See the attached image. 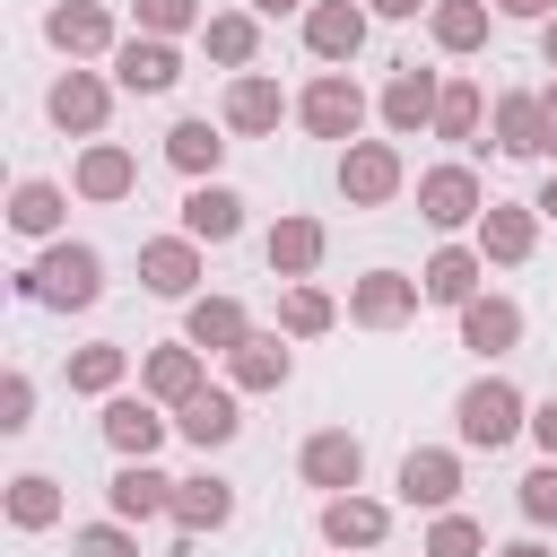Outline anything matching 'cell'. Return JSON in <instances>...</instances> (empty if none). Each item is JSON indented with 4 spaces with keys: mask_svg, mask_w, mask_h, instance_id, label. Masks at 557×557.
Wrapping results in <instances>:
<instances>
[{
    "mask_svg": "<svg viewBox=\"0 0 557 557\" xmlns=\"http://www.w3.org/2000/svg\"><path fill=\"white\" fill-rule=\"evenodd\" d=\"M17 296H35V305H96L104 296V252L96 244H52L35 270H17Z\"/></svg>",
    "mask_w": 557,
    "mask_h": 557,
    "instance_id": "obj_1",
    "label": "cell"
},
{
    "mask_svg": "<svg viewBox=\"0 0 557 557\" xmlns=\"http://www.w3.org/2000/svg\"><path fill=\"white\" fill-rule=\"evenodd\" d=\"M453 426H461V444H479V453H496V444H513L522 426H531V400L505 383V374H479L461 400H453Z\"/></svg>",
    "mask_w": 557,
    "mask_h": 557,
    "instance_id": "obj_2",
    "label": "cell"
},
{
    "mask_svg": "<svg viewBox=\"0 0 557 557\" xmlns=\"http://www.w3.org/2000/svg\"><path fill=\"white\" fill-rule=\"evenodd\" d=\"M296 122H305L313 139H339V148H348V139L366 131V87H357L348 70H322V78L296 96Z\"/></svg>",
    "mask_w": 557,
    "mask_h": 557,
    "instance_id": "obj_3",
    "label": "cell"
},
{
    "mask_svg": "<svg viewBox=\"0 0 557 557\" xmlns=\"http://www.w3.org/2000/svg\"><path fill=\"white\" fill-rule=\"evenodd\" d=\"M400 183H409V165H400L392 139H348V148H339V191H348L357 209H383Z\"/></svg>",
    "mask_w": 557,
    "mask_h": 557,
    "instance_id": "obj_4",
    "label": "cell"
},
{
    "mask_svg": "<svg viewBox=\"0 0 557 557\" xmlns=\"http://www.w3.org/2000/svg\"><path fill=\"white\" fill-rule=\"evenodd\" d=\"M479 209H487V191H479L470 165H426V174H418V218H426V226L453 235V226H470Z\"/></svg>",
    "mask_w": 557,
    "mask_h": 557,
    "instance_id": "obj_5",
    "label": "cell"
},
{
    "mask_svg": "<svg viewBox=\"0 0 557 557\" xmlns=\"http://www.w3.org/2000/svg\"><path fill=\"white\" fill-rule=\"evenodd\" d=\"M296 470L322 487V496H348L357 479H366V444L348 435V426H322V435H305V453H296Z\"/></svg>",
    "mask_w": 557,
    "mask_h": 557,
    "instance_id": "obj_6",
    "label": "cell"
},
{
    "mask_svg": "<svg viewBox=\"0 0 557 557\" xmlns=\"http://www.w3.org/2000/svg\"><path fill=\"white\" fill-rule=\"evenodd\" d=\"M113 78H122L131 96H165V87L183 78L174 35H131V44H113Z\"/></svg>",
    "mask_w": 557,
    "mask_h": 557,
    "instance_id": "obj_7",
    "label": "cell"
},
{
    "mask_svg": "<svg viewBox=\"0 0 557 557\" xmlns=\"http://www.w3.org/2000/svg\"><path fill=\"white\" fill-rule=\"evenodd\" d=\"M418 296H426L418 278H400V270H366V278L348 287V313H357L366 331H400V322L418 313Z\"/></svg>",
    "mask_w": 557,
    "mask_h": 557,
    "instance_id": "obj_8",
    "label": "cell"
},
{
    "mask_svg": "<svg viewBox=\"0 0 557 557\" xmlns=\"http://www.w3.org/2000/svg\"><path fill=\"white\" fill-rule=\"evenodd\" d=\"M104 104H113V87H104L96 70H61V78H52V96H44V113H52L61 131H78V139H96V131H104Z\"/></svg>",
    "mask_w": 557,
    "mask_h": 557,
    "instance_id": "obj_9",
    "label": "cell"
},
{
    "mask_svg": "<svg viewBox=\"0 0 557 557\" xmlns=\"http://www.w3.org/2000/svg\"><path fill=\"white\" fill-rule=\"evenodd\" d=\"M139 287H148V296H191V287H200V235H157V244H139Z\"/></svg>",
    "mask_w": 557,
    "mask_h": 557,
    "instance_id": "obj_10",
    "label": "cell"
},
{
    "mask_svg": "<svg viewBox=\"0 0 557 557\" xmlns=\"http://www.w3.org/2000/svg\"><path fill=\"white\" fill-rule=\"evenodd\" d=\"M357 44H366V9L357 0H313L305 9V52L313 61H357Z\"/></svg>",
    "mask_w": 557,
    "mask_h": 557,
    "instance_id": "obj_11",
    "label": "cell"
},
{
    "mask_svg": "<svg viewBox=\"0 0 557 557\" xmlns=\"http://www.w3.org/2000/svg\"><path fill=\"white\" fill-rule=\"evenodd\" d=\"M435 96H444L435 70H392V87H383V122H392V139L435 131Z\"/></svg>",
    "mask_w": 557,
    "mask_h": 557,
    "instance_id": "obj_12",
    "label": "cell"
},
{
    "mask_svg": "<svg viewBox=\"0 0 557 557\" xmlns=\"http://www.w3.org/2000/svg\"><path fill=\"white\" fill-rule=\"evenodd\" d=\"M78 200H131L139 191V157L122 148V139H87V157H78Z\"/></svg>",
    "mask_w": 557,
    "mask_h": 557,
    "instance_id": "obj_13",
    "label": "cell"
},
{
    "mask_svg": "<svg viewBox=\"0 0 557 557\" xmlns=\"http://www.w3.org/2000/svg\"><path fill=\"white\" fill-rule=\"evenodd\" d=\"M165 426H174V418H157V400H131V392L104 400V444H113L122 461H148V453L165 444Z\"/></svg>",
    "mask_w": 557,
    "mask_h": 557,
    "instance_id": "obj_14",
    "label": "cell"
},
{
    "mask_svg": "<svg viewBox=\"0 0 557 557\" xmlns=\"http://www.w3.org/2000/svg\"><path fill=\"white\" fill-rule=\"evenodd\" d=\"M400 496L426 505V513H453V496H461V461H453L444 444H418V453L400 461Z\"/></svg>",
    "mask_w": 557,
    "mask_h": 557,
    "instance_id": "obj_15",
    "label": "cell"
},
{
    "mask_svg": "<svg viewBox=\"0 0 557 557\" xmlns=\"http://www.w3.org/2000/svg\"><path fill=\"white\" fill-rule=\"evenodd\" d=\"M104 505H113L122 522H157V513H174V479L148 470V461H122V470L104 479Z\"/></svg>",
    "mask_w": 557,
    "mask_h": 557,
    "instance_id": "obj_16",
    "label": "cell"
},
{
    "mask_svg": "<svg viewBox=\"0 0 557 557\" xmlns=\"http://www.w3.org/2000/svg\"><path fill=\"white\" fill-rule=\"evenodd\" d=\"M44 35H52L70 61H96V52H113V17H104L96 0H61V9L44 17Z\"/></svg>",
    "mask_w": 557,
    "mask_h": 557,
    "instance_id": "obj_17",
    "label": "cell"
},
{
    "mask_svg": "<svg viewBox=\"0 0 557 557\" xmlns=\"http://www.w3.org/2000/svg\"><path fill=\"white\" fill-rule=\"evenodd\" d=\"M479 278H487V252H470V244H444V252L418 270V287H426L435 305H453V313L479 296Z\"/></svg>",
    "mask_w": 557,
    "mask_h": 557,
    "instance_id": "obj_18",
    "label": "cell"
},
{
    "mask_svg": "<svg viewBox=\"0 0 557 557\" xmlns=\"http://www.w3.org/2000/svg\"><path fill=\"white\" fill-rule=\"evenodd\" d=\"M513 339H522V305H513V296H470V305H461V348L505 357Z\"/></svg>",
    "mask_w": 557,
    "mask_h": 557,
    "instance_id": "obj_19",
    "label": "cell"
},
{
    "mask_svg": "<svg viewBox=\"0 0 557 557\" xmlns=\"http://www.w3.org/2000/svg\"><path fill=\"white\" fill-rule=\"evenodd\" d=\"M139 392H148V400H165V409H183V400L200 392V348H191V339H174V348H148V366H139Z\"/></svg>",
    "mask_w": 557,
    "mask_h": 557,
    "instance_id": "obj_20",
    "label": "cell"
},
{
    "mask_svg": "<svg viewBox=\"0 0 557 557\" xmlns=\"http://www.w3.org/2000/svg\"><path fill=\"white\" fill-rule=\"evenodd\" d=\"M383 531H392V513H383L374 496H357V487H348V496H322V540H331V548H374Z\"/></svg>",
    "mask_w": 557,
    "mask_h": 557,
    "instance_id": "obj_21",
    "label": "cell"
},
{
    "mask_svg": "<svg viewBox=\"0 0 557 557\" xmlns=\"http://www.w3.org/2000/svg\"><path fill=\"white\" fill-rule=\"evenodd\" d=\"M496 148H505V157H548V113H540V96H522V87L496 96Z\"/></svg>",
    "mask_w": 557,
    "mask_h": 557,
    "instance_id": "obj_22",
    "label": "cell"
},
{
    "mask_svg": "<svg viewBox=\"0 0 557 557\" xmlns=\"http://www.w3.org/2000/svg\"><path fill=\"white\" fill-rule=\"evenodd\" d=\"M183 235H200V244H235V235H244V200H235L226 183H191V200H183Z\"/></svg>",
    "mask_w": 557,
    "mask_h": 557,
    "instance_id": "obj_23",
    "label": "cell"
},
{
    "mask_svg": "<svg viewBox=\"0 0 557 557\" xmlns=\"http://www.w3.org/2000/svg\"><path fill=\"white\" fill-rule=\"evenodd\" d=\"M531 244H540V209H505V200L479 209V252L487 261H531Z\"/></svg>",
    "mask_w": 557,
    "mask_h": 557,
    "instance_id": "obj_24",
    "label": "cell"
},
{
    "mask_svg": "<svg viewBox=\"0 0 557 557\" xmlns=\"http://www.w3.org/2000/svg\"><path fill=\"white\" fill-rule=\"evenodd\" d=\"M322 244H331V235H322V218H278L261 252H270V270H278V278H313V270H322Z\"/></svg>",
    "mask_w": 557,
    "mask_h": 557,
    "instance_id": "obj_25",
    "label": "cell"
},
{
    "mask_svg": "<svg viewBox=\"0 0 557 557\" xmlns=\"http://www.w3.org/2000/svg\"><path fill=\"white\" fill-rule=\"evenodd\" d=\"M183 339L226 357V348H244V339H252V322H244V305H235V296H191V313H183Z\"/></svg>",
    "mask_w": 557,
    "mask_h": 557,
    "instance_id": "obj_26",
    "label": "cell"
},
{
    "mask_svg": "<svg viewBox=\"0 0 557 557\" xmlns=\"http://www.w3.org/2000/svg\"><path fill=\"white\" fill-rule=\"evenodd\" d=\"M174 426H183V435H191L200 453H218V444H235L244 409H235V392H209V383H200V392H191V400L174 409Z\"/></svg>",
    "mask_w": 557,
    "mask_h": 557,
    "instance_id": "obj_27",
    "label": "cell"
},
{
    "mask_svg": "<svg viewBox=\"0 0 557 557\" xmlns=\"http://www.w3.org/2000/svg\"><path fill=\"white\" fill-rule=\"evenodd\" d=\"M278 113H287L278 78H261V70H235V87H226V131H278Z\"/></svg>",
    "mask_w": 557,
    "mask_h": 557,
    "instance_id": "obj_28",
    "label": "cell"
},
{
    "mask_svg": "<svg viewBox=\"0 0 557 557\" xmlns=\"http://www.w3.org/2000/svg\"><path fill=\"white\" fill-rule=\"evenodd\" d=\"M218 157H226L218 122H200V113H191V122H174V131H165V165H174V174L209 183V174H218Z\"/></svg>",
    "mask_w": 557,
    "mask_h": 557,
    "instance_id": "obj_29",
    "label": "cell"
},
{
    "mask_svg": "<svg viewBox=\"0 0 557 557\" xmlns=\"http://www.w3.org/2000/svg\"><path fill=\"white\" fill-rule=\"evenodd\" d=\"M226 513H235V487L226 479H209V470L200 479H174V531H218Z\"/></svg>",
    "mask_w": 557,
    "mask_h": 557,
    "instance_id": "obj_30",
    "label": "cell"
},
{
    "mask_svg": "<svg viewBox=\"0 0 557 557\" xmlns=\"http://www.w3.org/2000/svg\"><path fill=\"white\" fill-rule=\"evenodd\" d=\"M226 374H235V392H278L287 383V348L270 331H252L244 348H226Z\"/></svg>",
    "mask_w": 557,
    "mask_h": 557,
    "instance_id": "obj_31",
    "label": "cell"
},
{
    "mask_svg": "<svg viewBox=\"0 0 557 557\" xmlns=\"http://www.w3.org/2000/svg\"><path fill=\"white\" fill-rule=\"evenodd\" d=\"M426 35H435L444 52H479V44H487V0H435V9H426Z\"/></svg>",
    "mask_w": 557,
    "mask_h": 557,
    "instance_id": "obj_32",
    "label": "cell"
},
{
    "mask_svg": "<svg viewBox=\"0 0 557 557\" xmlns=\"http://www.w3.org/2000/svg\"><path fill=\"white\" fill-rule=\"evenodd\" d=\"M331 322H339V305H331L313 278H287V296H278V331H287V339H322Z\"/></svg>",
    "mask_w": 557,
    "mask_h": 557,
    "instance_id": "obj_33",
    "label": "cell"
},
{
    "mask_svg": "<svg viewBox=\"0 0 557 557\" xmlns=\"http://www.w3.org/2000/svg\"><path fill=\"white\" fill-rule=\"evenodd\" d=\"M9 522H17V531H52V522H61V479L17 470V479H9Z\"/></svg>",
    "mask_w": 557,
    "mask_h": 557,
    "instance_id": "obj_34",
    "label": "cell"
},
{
    "mask_svg": "<svg viewBox=\"0 0 557 557\" xmlns=\"http://www.w3.org/2000/svg\"><path fill=\"white\" fill-rule=\"evenodd\" d=\"M200 44H209V61H226V70H252V52H261V26H252L244 9H218V17L200 26Z\"/></svg>",
    "mask_w": 557,
    "mask_h": 557,
    "instance_id": "obj_35",
    "label": "cell"
},
{
    "mask_svg": "<svg viewBox=\"0 0 557 557\" xmlns=\"http://www.w3.org/2000/svg\"><path fill=\"white\" fill-rule=\"evenodd\" d=\"M122 374H131V357H122L113 339H96V348H78V357H70V392H87V400H113V392H122Z\"/></svg>",
    "mask_w": 557,
    "mask_h": 557,
    "instance_id": "obj_36",
    "label": "cell"
},
{
    "mask_svg": "<svg viewBox=\"0 0 557 557\" xmlns=\"http://www.w3.org/2000/svg\"><path fill=\"white\" fill-rule=\"evenodd\" d=\"M479 122H487V96H479L470 78H444V96H435V139H479Z\"/></svg>",
    "mask_w": 557,
    "mask_h": 557,
    "instance_id": "obj_37",
    "label": "cell"
},
{
    "mask_svg": "<svg viewBox=\"0 0 557 557\" xmlns=\"http://www.w3.org/2000/svg\"><path fill=\"white\" fill-rule=\"evenodd\" d=\"M61 209H70L61 183H17V191H9V226H17V235H61Z\"/></svg>",
    "mask_w": 557,
    "mask_h": 557,
    "instance_id": "obj_38",
    "label": "cell"
},
{
    "mask_svg": "<svg viewBox=\"0 0 557 557\" xmlns=\"http://www.w3.org/2000/svg\"><path fill=\"white\" fill-rule=\"evenodd\" d=\"M426 557H487V531H479L470 513H435V531H426Z\"/></svg>",
    "mask_w": 557,
    "mask_h": 557,
    "instance_id": "obj_39",
    "label": "cell"
},
{
    "mask_svg": "<svg viewBox=\"0 0 557 557\" xmlns=\"http://www.w3.org/2000/svg\"><path fill=\"white\" fill-rule=\"evenodd\" d=\"M191 26H209L200 0H139V35H191Z\"/></svg>",
    "mask_w": 557,
    "mask_h": 557,
    "instance_id": "obj_40",
    "label": "cell"
},
{
    "mask_svg": "<svg viewBox=\"0 0 557 557\" xmlns=\"http://www.w3.org/2000/svg\"><path fill=\"white\" fill-rule=\"evenodd\" d=\"M70 557H139V540H131V522L113 513V522H87V531L70 540Z\"/></svg>",
    "mask_w": 557,
    "mask_h": 557,
    "instance_id": "obj_41",
    "label": "cell"
},
{
    "mask_svg": "<svg viewBox=\"0 0 557 557\" xmlns=\"http://www.w3.org/2000/svg\"><path fill=\"white\" fill-rule=\"evenodd\" d=\"M26 426H35V383L9 374V383H0V435H26Z\"/></svg>",
    "mask_w": 557,
    "mask_h": 557,
    "instance_id": "obj_42",
    "label": "cell"
},
{
    "mask_svg": "<svg viewBox=\"0 0 557 557\" xmlns=\"http://www.w3.org/2000/svg\"><path fill=\"white\" fill-rule=\"evenodd\" d=\"M522 513H531V522H557V461H540V470L522 479Z\"/></svg>",
    "mask_w": 557,
    "mask_h": 557,
    "instance_id": "obj_43",
    "label": "cell"
},
{
    "mask_svg": "<svg viewBox=\"0 0 557 557\" xmlns=\"http://www.w3.org/2000/svg\"><path fill=\"white\" fill-rule=\"evenodd\" d=\"M531 444H540V453H548V461H557V392H548V400H540V409H531Z\"/></svg>",
    "mask_w": 557,
    "mask_h": 557,
    "instance_id": "obj_44",
    "label": "cell"
},
{
    "mask_svg": "<svg viewBox=\"0 0 557 557\" xmlns=\"http://www.w3.org/2000/svg\"><path fill=\"white\" fill-rule=\"evenodd\" d=\"M487 9H496V17H540V26L557 17V0H487Z\"/></svg>",
    "mask_w": 557,
    "mask_h": 557,
    "instance_id": "obj_45",
    "label": "cell"
},
{
    "mask_svg": "<svg viewBox=\"0 0 557 557\" xmlns=\"http://www.w3.org/2000/svg\"><path fill=\"white\" fill-rule=\"evenodd\" d=\"M383 17H418V9H435V0H374Z\"/></svg>",
    "mask_w": 557,
    "mask_h": 557,
    "instance_id": "obj_46",
    "label": "cell"
},
{
    "mask_svg": "<svg viewBox=\"0 0 557 557\" xmlns=\"http://www.w3.org/2000/svg\"><path fill=\"white\" fill-rule=\"evenodd\" d=\"M540 113H548V157H557V87H540Z\"/></svg>",
    "mask_w": 557,
    "mask_h": 557,
    "instance_id": "obj_47",
    "label": "cell"
},
{
    "mask_svg": "<svg viewBox=\"0 0 557 557\" xmlns=\"http://www.w3.org/2000/svg\"><path fill=\"white\" fill-rule=\"evenodd\" d=\"M531 209H540V218H557V174L540 183V200H531Z\"/></svg>",
    "mask_w": 557,
    "mask_h": 557,
    "instance_id": "obj_48",
    "label": "cell"
},
{
    "mask_svg": "<svg viewBox=\"0 0 557 557\" xmlns=\"http://www.w3.org/2000/svg\"><path fill=\"white\" fill-rule=\"evenodd\" d=\"M252 9H261V17H287V9H305V0H252Z\"/></svg>",
    "mask_w": 557,
    "mask_h": 557,
    "instance_id": "obj_49",
    "label": "cell"
},
{
    "mask_svg": "<svg viewBox=\"0 0 557 557\" xmlns=\"http://www.w3.org/2000/svg\"><path fill=\"white\" fill-rule=\"evenodd\" d=\"M496 557H548V548H540V540H513V548H496Z\"/></svg>",
    "mask_w": 557,
    "mask_h": 557,
    "instance_id": "obj_50",
    "label": "cell"
},
{
    "mask_svg": "<svg viewBox=\"0 0 557 557\" xmlns=\"http://www.w3.org/2000/svg\"><path fill=\"white\" fill-rule=\"evenodd\" d=\"M540 52H548V70H557V17H548V26H540Z\"/></svg>",
    "mask_w": 557,
    "mask_h": 557,
    "instance_id": "obj_51",
    "label": "cell"
},
{
    "mask_svg": "<svg viewBox=\"0 0 557 557\" xmlns=\"http://www.w3.org/2000/svg\"><path fill=\"white\" fill-rule=\"evenodd\" d=\"M339 557H348V548H339Z\"/></svg>",
    "mask_w": 557,
    "mask_h": 557,
    "instance_id": "obj_52",
    "label": "cell"
}]
</instances>
